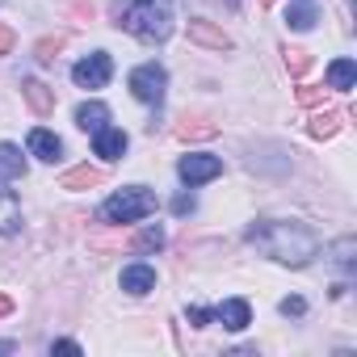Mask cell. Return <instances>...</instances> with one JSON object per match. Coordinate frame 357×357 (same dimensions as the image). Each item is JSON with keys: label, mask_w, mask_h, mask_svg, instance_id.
<instances>
[{"label": "cell", "mask_w": 357, "mask_h": 357, "mask_svg": "<svg viewBox=\"0 0 357 357\" xmlns=\"http://www.w3.org/2000/svg\"><path fill=\"white\" fill-rule=\"evenodd\" d=\"M248 240L261 248V252H269L273 261H282V265H307L315 252H319V236L311 231V227H303V223H282V219H261V223H252L248 227Z\"/></svg>", "instance_id": "obj_1"}, {"label": "cell", "mask_w": 357, "mask_h": 357, "mask_svg": "<svg viewBox=\"0 0 357 357\" xmlns=\"http://www.w3.org/2000/svg\"><path fill=\"white\" fill-rule=\"evenodd\" d=\"M122 30L139 43H164L172 34V0H126Z\"/></svg>", "instance_id": "obj_2"}, {"label": "cell", "mask_w": 357, "mask_h": 357, "mask_svg": "<svg viewBox=\"0 0 357 357\" xmlns=\"http://www.w3.org/2000/svg\"><path fill=\"white\" fill-rule=\"evenodd\" d=\"M151 211H155V194L143 190V185H126V190H118V194L101 206V219H105V223H139V219H147Z\"/></svg>", "instance_id": "obj_3"}, {"label": "cell", "mask_w": 357, "mask_h": 357, "mask_svg": "<svg viewBox=\"0 0 357 357\" xmlns=\"http://www.w3.org/2000/svg\"><path fill=\"white\" fill-rule=\"evenodd\" d=\"M164 84H168V76H164L160 63H143V68L130 72V93L139 101H147V105H160L164 101Z\"/></svg>", "instance_id": "obj_4"}, {"label": "cell", "mask_w": 357, "mask_h": 357, "mask_svg": "<svg viewBox=\"0 0 357 357\" xmlns=\"http://www.w3.org/2000/svg\"><path fill=\"white\" fill-rule=\"evenodd\" d=\"M109 76H114V59H109L105 51H93L89 59H80V63L72 68V80H76L80 89H105Z\"/></svg>", "instance_id": "obj_5"}, {"label": "cell", "mask_w": 357, "mask_h": 357, "mask_svg": "<svg viewBox=\"0 0 357 357\" xmlns=\"http://www.w3.org/2000/svg\"><path fill=\"white\" fill-rule=\"evenodd\" d=\"M176 172H181L185 185H202V181H215V176L223 172V160L219 155H185L181 164H176Z\"/></svg>", "instance_id": "obj_6"}, {"label": "cell", "mask_w": 357, "mask_h": 357, "mask_svg": "<svg viewBox=\"0 0 357 357\" xmlns=\"http://www.w3.org/2000/svg\"><path fill=\"white\" fill-rule=\"evenodd\" d=\"M22 97H26V105H30L38 118H51V114H55V93H51L43 80H34V76L22 80Z\"/></svg>", "instance_id": "obj_7"}, {"label": "cell", "mask_w": 357, "mask_h": 357, "mask_svg": "<svg viewBox=\"0 0 357 357\" xmlns=\"http://www.w3.org/2000/svg\"><path fill=\"white\" fill-rule=\"evenodd\" d=\"M190 43H198L206 51H231V38L211 22H190Z\"/></svg>", "instance_id": "obj_8"}, {"label": "cell", "mask_w": 357, "mask_h": 357, "mask_svg": "<svg viewBox=\"0 0 357 357\" xmlns=\"http://www.w3.org/2000/svg\"><path fill=\"white\" fill-rule=\"evenodd\" d=\"M22 231V202L13 190L0 185V236H17Z\"/></svg>", "instance_id": "obj_9"}, {"label": "cell", "mask_w": 357, "mask_h": 357, "mask_svg": "<svg viewBox=\"0 0 357 357\" xmlns=\"http://www.w3.org/2000/svg\"><path fill=\"white\" fill-rule=\"evenodd\" d=\"M93 147H97V155H101V160H122V151H126V130L101 126V130L93 135Z\"/></svg>", "instance_id": "obj_10"}, {"label": "cell", "mask_w": 357, "mask_h": 357, "mask_svg": "<svg viewBox=\"0 0 357 357\" xmlns=\"http://www.w3.org/2000/svg\"><path fill=\"white\" fill-rule=\"evenodd\" d=\"M215 319H219L223 328H231V332H244V328H248V319H252V311H248V303H244V298H227L223 307H215Z\"/></svg>", "instance_id": "obj_11"}, {"label": "cell", "mask_w": 357, "mask_h": 357, "mask_svg": "<svg viewBox=\"0 0 357 357\" xmlns=\"http://www.w3.org/2000/svg\"><path fill=\"white\" fill-rule=\"evenodd\" d=\"M122 290H126V294H147V290H155V269H151V265H126V269H122Z\"/></svg>", "instance_id": "obj_12"}, {"label": "cell", "mask_w": 357, "mask_h": 357, "mask_svg": "<svg viewBox=\"0 0 357 357\" xmlns=\"http://www.w3.org/2000/svg\"><path fill=\"white\" fill-rule=\"evenodd\" d=\"M59 151H63V143H59V135H51V130H30V155H38V160H47V164H55L59 160Z\"/></svg>", "instance_id": "obj_13"}, {"label": "cell", "mask_w": 357, "mask_h": 357, "mask_svg": "<svg viewBox=\"0 0 357 357\" xmlns=\"http://www.w3.org/2000/svg\"><path fill=\"white\" fill-rule=\"evenodd\" d=\"M315 22H319L315 0H290V9H286V26L290 30H311Z\"/></svg>", "instance_id": "obj_14"}, {"label": "cell", "mask_w": 357, "mask_h": 357, "mask_svg": "<svg viewBox=\"0 0 357 357\" xmlns=\"http://www.w3.org/2000/svg\"><path fill=\"white\" fill-rule=\"evenodd\" d=\"M13 176H26V155L13 143H0V181H13Z\"/></svg>", "instance_id": "obj_15"}, {"label": "cell", "mask_w": 357, "mask_h": 357, "mask_svg": "<svg viewBox=\"0 0 357 357\" xmlns=\"http://www.w3.org/2000/svg\"><path fill=\"white\" fill-rule=\"evenodd\" d=\"M101 181H105V172L84 164V168H72V172H63V181H59V185H63V190H97Z\"/></svg>", "instance_id": "obj_16"}, {"label": "cell", "mask_w": 357, "mask_h": 357, "mask_svg": "<svg viewBox=\"0 0 357 357\" xmlns=\"http://www.w3.org/2000/svg\"><path fill=\"white\" fill-rule=\"evenodd\" d=\"M172 135H176V139H185V143H190V139H215L219 126L206 122V118H181V122L172 126Z\"/></svg>", "instance_id": "obj_17"}, {"label": "cell", "mask_w": 357, "mask_h": 357, "mask_svg": "<svg viewBox=\"0 0 357 357\" xmlns=\"http://www.w3.org/2000/svg\"><path fill=\"white\" fill-rule=\"evenodd\" d=\"M105 122H109V109H105L101 101H84V105L76 109V126H80V130H93V135H97Z\"/></svg>", "instance_id": "obj_18"}, {"label": "cell", "mask_w": 357, "mask_h": 357, "mask_svg": "<svg viewBox=\"0 0 357 357\" xmlns=\"http://www.w3.org/2000/svg\"><path fill=\"white\" fill-rule=\"evenodd\" d=\"M357 84V63L353 59H336V63H328V89H353Z\"/></svg>", "instance_id": "obj_19"}, {"label": "cell", "mask_w": 357, "mask_h": 357, "mask_svg": "<svg viewBox=\"0 0 357 357\" xmlns=\"http://www.w3.org/2000/svg\"><path fill=\"white\" fill-rule=\"evenodd\" d=\"M340 122H344V114H340V109H324V114H315V118H311V126H307V130H311L315 139H332V135L340 130Z\"/></svg>", "instance_id": "obj_20"}, {"label": "cell", "mask_w": 357, "mask_h": 357, "mask_svg": "<svg viewBox=\"0 0 357 357\" xmlns=\"http://www.w3.org/2000/svg\"><path fill=\"white\" fill-rule=\"evenodd\" d=\"M332 261L349 273V269H357V240L353 236H344V240H336L332 244Z\"/></svg>", "instance_id": "obj_21"}, {"label": "cell", "mask_w": 357, "mask_h": 357, "mask_svg": "<svg viewBox=\"0 0 357 357\" xmlns=\"http://www.w3.org/2000/svg\"><path fill=\"white\" fill-rule=\"evenodd\" d=\"M130 248H135V252H160V248H164V231L151 223V227H143V231L130 240Z\"/></svg>", "instance_id": "obj_22"}, {"label": "cell", "mask_w": 357, "mask_h": 357, "mask_svg": "<svg viewBox=\"0 0 357 357\" xmlns=\"http://www.w3.org/2000/svg\"><path fill=\"white\" fill-rule=\"evenodd\" d=\"M282 55H286V72H290V76H307V72H311V55H307L303 47H286Z\"/></svg>", "instance_id": "obj_23"}, {"label": "cell", "mask_w": 357, "mask_h": 357, "mask_svg": "<svg viewBox=\"0 0 357 357\" xmlns=\"http://www.w3.org/2000/svg\"><path fill=\"white\" fill-rule=\"evenodd\" d=\"M63 43H68V34H47V38H43L38 47H34V55H38L43 63H51V59H55V55L63 51Z\"/></svg>", "instance_id": "obj_24"}, {"label": "cell", "mask_w": 357, "mask_h": 357, "mask_svg": "<svg viewBox=\"0 0 357 357\" xmlns=\"http://www.w3.org/2000/svg\"><path fill=\"white\" fill-rule=\"evenodd\" d=\"M324 93H328L324 84H303L294 97H298V105H319V101H324Z\"/></svg>", "instance_id": "obj_25"}, {"label": "cell", "mask_w": 357, "mask_h": 357, "mask_svg": "<svg viewBox=\"0 0 357 357\" xmlns=\"http://www.w3.org/2000/svg\"><path fill=\"white\" fill-rule=\"evenodd\" d=\"M211 319H215V311H211V307H190V324H194V328H206Z\"/></svg>", "instance_id": "obj_26"}, {"label": "cell", "mask_w": 357, "mask_h": 357, "mask_svg": "<svg viewBox=\"0 0 357 357\" xmlns=\"http://www.w3.org/2000/svg\"><path fill=\"white\" fill-rule=\"evenodd\" d=\"M194 211V194H176L172 198V215H190Z\"/></svg>", "instance_id": "obj_27"}, {"label": "cell", "mask_w": 357, "mask_h": 357, "mask_svg": "<svg viewBox=\"0 0 357 357\" xmlns=\"http://www.w3.org/2000/svg\"><path fill=\"white\" fill-rule=\"evenodd\" d=\"M13 43H17V34H13L5 22H0V55H9V51H13Z\"/></svg>", "instance_id": "obj_28"}, {"label": "cell", "mask_w": 357, "mask_h": 357, "mask_svg": "<svg viewBox=\"0 0 357 357\" xmlns=\"http://www.w3.org/2000/svg\"><path fill=\"white\" fill-rule=\"evenodd\" d=\"M303 311H307V303H303L298 294H294V298H282V315H303Z\"/></svg>", "instance_id": "obj_29"}, {"label": "cell", "mask_w": 357, "mask_h": 357, "mask_svg": "<svg viewBox=\"0 0 357 357\" xmlns=\"http://www.w3.org/2000/svg\"><path fill=\"white\" fill-rule=\"evenodd\" d=\"M55 353H80V344L76 340H55Z\"/></svg>", "instance_id": "obj_30"}, {"label": "cell", "mask_w": 357, "mask_h": 357, "mask_svg": "<svg viewBox=\"0 0 357 357\" xmlns=\"http://www.w3.org/2000/svg\"><path fill=\"white\" fill-rule=\"evenodd\" d=\"M9 311H13V298H9V294H0V315H9Z\"/></svg>", "instance_id": "obj_31"}, {"label": "cell", "mask_w": 357, "mask_h": 357, "mask_svg": "<svg viewBox=\"0 0 357 357\" xmlns=\"http://www.w3.org/2000/svg\"><path fill=\"white\" fill-rule=\"evenodd\" d=\"M0 353H13V340H0Z\"/></svg>", "instance_id": "obj_32"}, {"label": "cell", "mask_w": 357, "mask_h": 357, "mask_svg": "<svg viewBox=\"0 0 357 357\" xmlns=\"http://www.w3.org/2000/svg\"><path fill=\"white\" fill-rule=\"evenodd\" d=\"M261 5H273V0H261Z\"/></svg>", "instance_id": "obj_33"}]
</instances>
